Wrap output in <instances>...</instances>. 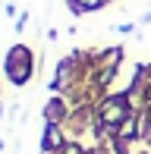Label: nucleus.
Returning a JSON list of instances; mask_svg holds the SVG:
<instances>
[{
	"instance_id": "obj_1",
	"label": "nucleus",
	"mask_w": 151,
	"mask_h": 154,
	"mask_svg": "<svg viewBox=\"0 0 151 154\" xmlns=\"http://www.w3.org/2000/svg\"><path fill=\"white\" fill-rule=\"evenodd\" d=\"M29 51L25 47H16V51H10V57H6V72H10V79L16 82V85H22L25 79H29Z\"/></svg>"
},
{
	"instance_id": "obj_2",
	"label": "nucleus",
	"mask_w": 151,
	"mask_h": 154,
	"mask_svg": "<svg viewBox=\"0 0 151 154\" xmlns=\"http://www.w3.org/2000/svg\"><path fill=\"white\" fill-rule=\"evenodd\" d=\"M123 116H126V101H123V97L107 101V107H104V123H123Z\"/></svg>"
},
{
	"instance_id": "obj_3",
	"label": "nucleus",
	"mask_w": 151,
	"mask_h": 154,
	"mask_svg": "<svg viewBox=\"0 0 151 154\" xmlns=\"http://www.w3.org/2000/svg\"><path fill=\"white\" fill-rule=\"evenodd\" d=\"M47 148H60V132H57V126H47Z\"/></svg>"
},
{
	"instance_id": "obj_4",
	"label": "nucleus",
	"mask_w": 151,
	"mask_h": 154,
	"mask_svg": "<svg viewBox=\"0 0 151 154\" xmlns=\"http://www.w3.org/2000/svg\"><path fill=\"white\" fill-rule=\"evenodd\" d=\"M104 0H76V10H94V6H101Z\"/></svg>"
}]
</instances>
